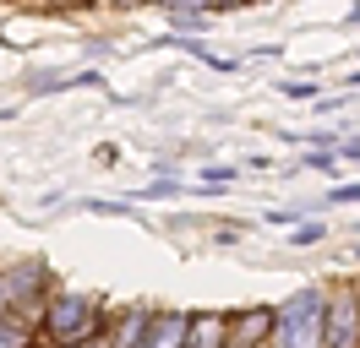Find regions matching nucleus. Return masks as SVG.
<instances>
[{"label":"nucleus","mask_w":360,"mask_h":348,"mask_svg":"<svg viewBox=\"0 0 360 348\" xmlns=\"http://www.w3.org/2000/svg\"><path fill=\"white\" fill-rule=\"evenodd\" d=\"M186 332H191V316H180V310L153 316V332H148L142 348H186Z\"/></svg>","instance_id":"20e7f679"},{"label":"nucleus","mask_w":360,"mask_h":348,"mask_svg":"<svg viewBox=\"0 0 360 348\" xmlns=\"http://www.w3.org/2000/svg\"><path fill=\"white\" fill-rule=\"evenodd\" d=\"M98 332V304L88 294H60V300H49V337L66 348H82Z\"/></svg>","instance_id":"f03ea898"},{"label":"nucleus","mask_w":360,"mask_h":348,"mask_svg":"<svg viewBox=\"0 0 360 348\" xmlns=\"http://www.w3.org/2000/svg\"><path fill=\"white\" fill-rule=\"evenodd\" d=\"M175 191H180V180H153L142 196H175Z\"/></svg>","instance_id":"9d476101"},{"label":"nucleus","mask_w":360,"mask_h":348,"mask_svg":"<svg viewBox=\"0 0 360 348\" xmlns=\"http://www.w3.org/2000/svg\"><path fill=\"white\" fill-rule=\"evenodd\" d=\"M82 348H115V343H82Z\"/></svg>","instance_id":"ddd939ff"},{"label":"nucleus","mask_w":360,"mask_h":348,"mask_svg":"<svg viewBox=\"0 0 360 348\" xmlns=\"http://www.w3.org/2000/svg\"><path fill=\"white\" fill-rule=\"evenodd\" d=\"M229 180H235L229 163H224V169H202V185H207V191H219V185H229Z\"/></svg>","instance_id":"0eeeda50"},{"label":"nucleus","mask_w":360,"mask_h":348,"mask_svg":"<svg viewBox=\"0 0 360 348\" xmlns=\"http://www.w3.org/2000/svg\"><path fill=\"white\" fill-rule=\"evenodd\" d=\"M284 98H300V104H306V98H316V87L311 82H284Z\"/></svg>","instance_id":"6e6552de"},{"label":"nucleus","mask_w":360,"mask_h":348,"mask_svg":"<svg viewBox=\"0 0 360 348\" xmlns=\"http://www.w3.org/2000/svg\"><path fill=\"white\" fill-rule=\"evenodd\" d=\"M262 326H278V321H268V310H257V316H246V321L235 326V337H240V348H251V337H257Z\"/></svg>","instance_id":"423d86ee"},{"label":"nucleus","mask_w":360,"mask_h":348,"mask_svg":"<svg viewBox=\"0 0 360 348\" xmlns=\"http://www.w3.org/2000/svg\"><path fill=\"white\" fill-rule=\"evenodd\" d=\"M219 337H224V321L219 316H197L191 332H186V348H219Z\"/></svg>","instance_id":"39448f33"},{"label":"nucleus","mask_w":360,"mask_h":348,"mask_svg":"<svg viewBox=\"0 0 360 348\" xmlns=\"http://www.w3.org/2000/svg\"><path fill=\"white\" fill-rule=\"evenodd\" d=\"M328 201H360V185H338V191L328 196Z\"/></svg>","instance_id":"9b49d317"},{"label":"nucleus","mask_w":360,"mask_h":348,"mask_svg":"<svg viewBox=\"0 0 360 348\" xmlns=\"http://www.w3.org/2000/svg\"><path fill=\"white\" fill-rule=\"evenodd\" d=\"M355 343H360V304L355 294H338L328 304V343L322 348H355Z\"/></svg>","instance_id":"7ed1b4c3"},{"label":"nucleus","mask_w":360,"mask_h":348,"mask_svg":"<svg viewBox=\"0 0 360 348\" xmlns=\"http://www.w3.org/2000/svg\"><path fill=\"white\" fill-rule=\"evenodd\" d=\"M0 348H22V337H17L11 326H0Z\"/></svg>","instance_id":"f8f14e48"},{"label":"nucleus","mask_w":360,"mask_h":348,"mask_svg":"<svg viewBox=\"0 0 360 348\" xmlns=\"http://www.w3.org/2000/svg\"><path fill=\"white\" fill-rule=\"evenodd\" d=\"M322 234H328L322 223H306V229H295V245H311V239H322Z\"/></svg>","instance_id":"1a4fd4ad"},{"label":"nucleus","mask_w":360,"mask_h":348,"mask_svg":"<svg viewBox=\"0 0 360 348\" xmlns=\"http://www.w3.org/2000/svg\"><path fill=\"white\" fill-rule=\"evenodd\" d=\"M322 321H328V300H322L316 288H306V294H295V300L278 310L273 343H278V348H322V343H328Z\"/></svg>","instance_id":"f257e3e1"}]
</instances>
